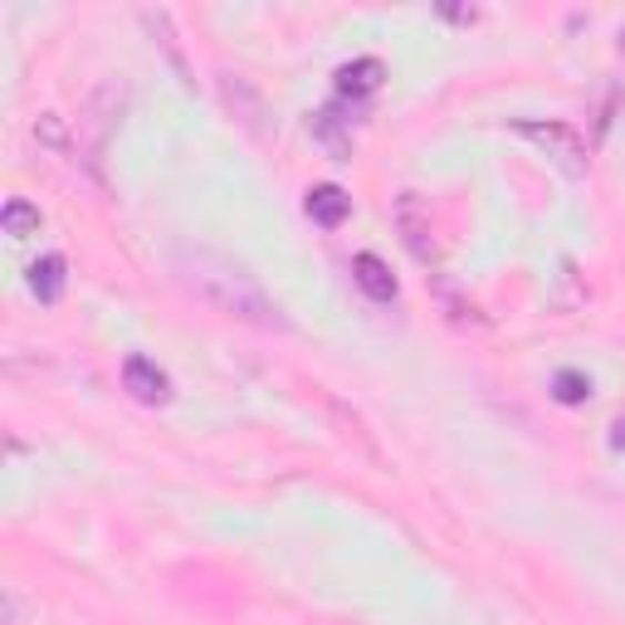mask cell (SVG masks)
Returning <instances> with one entry per match:
<instances>
[{
	"label": "cell",
	"instance_id": "6da1fadb",
	"mask_svg": "<svg viewBox=\"0 0 625 625\" xmlns=\"http://www.w3.org/2000/svg\"><path fill=\"white\" fill-rule=\"evenodd\" d=\"M187 279L195 284V293H201L205 303H215L220 313L244 317V323H254V327H284L279 303L260 289V279L244 274V269L235 260H225V254H205V250L191 254Z\"/></svg>",
	"mask_w": 625,
	"mask_h": 625
},
{
	"label": "cell",
	"instance_id": "7a4b0ae2",
	"mask_svg": "<svg viewBox=\"0 0 625 625\" xmlns=\"http://www.w3.org/2000/svg\"><path fill=\"white\" fill-rule=\"evenodd\" d=\"M513 132L543 147L567 177H586V142L567 128V122H513Z\"/></svg>",
	"mask_w": 625,
	"mask_h": 625
},
{
	"label": "cell",
	"instance_id": "3957f363",
	"mask_svg": "<svg viewBox=\"0 0 625 625\" xmlns=\"http://www.w3.org/2000/svg\"><path fill=\"white\" fill-rule=\"evenodd\" d=\"M396 230H401V240H406V250L415 254V260L435 264L440 244H435V225H431V205H425L415 191L396 195Z\"/></svg>",
	"mask_w": 625,
	"mask_h": 625
},
{
	"label": "cell",
	"instance_id": "277c9868",
	"mask_svg": "<svg viewBox=\"0 0 625 625\" xmlns=\"http://www.w3.org/2000/svg\"><path fill=\"white\" fill-rule=\"evenodd\" d=\"M122 386H128L142 406H167L171 401V382H167V372L152 357H128L122 362Z\"/></svg>",
	"mask_w": 625,
	"mask_h": 625
},
{
	"label": "cell",
	"instance_id": "5b68a950",
	"mask_svg": "<svg viewBox=\"0 0 625 625\" xmlns=\"http://www.w3.org/2000/svg\"><path fill=\"white\" fill-rule=\"evenodd\" d=\"M309 132L333 162H352V132H347V118H337V108H317L309 118Z\"/></svg>",
	"mask_w": 625,
	"mask_h": 625
},
{
	"label": "cell",
	"instance_id": "8992f818",
	"mask_svg": "<svg viewBox=\"0 0 625 625\" xmlns=\"http://www.w3.org/2000/svg\"><path fill=\"white\" fill-rule=\"evenodd\" d=\"M352 279H357V289L366 293V299L396 303V274H391L376 254H357V260H352Z\"/></svg>",
	"mask_w": 625,
	"mask_h": 625
},
{
	"label": "cell",
	"instance_id": "52a82bcc",
	"mask_svg": "<svg viewBox=\"0 0 625 625\" xmlns=\"http://www.w3.org/2000/svg\"><path fill=\"white\" fill-rule=\"evenodd\" d=\"M382 79H386L382 59H352V64L337 69V93L342 98H366V93L382 89Z\"/></svg>",
	"mask_w": 625,
	"mask_h": 625
},
{
	"label": "cell",
	"instance_id": "ba28073f",
	"mask_svg": "<svg viewBox=\"0 0 625 625\" xmlns=\"http://www.w3.org/2000/svg\"><path fill=\"white\" fill-rule=\"evenodd\" d=\"M64 254H44V260H34L30 264V293L40 303H59L64 299V284H69V274H64Z\"/></svg>",
	"mask_w": 625,
	"mask_h": 625
},
{
	"label": "cell",
	"instance_id": "9c48e42d",
	"mask_svg": "<svg viewBox=\"0 0 625 625\" xmlns=\"http://www.w3.org/2000/svg\"><path fill=\"white\" fill-rule=\"evenodd\" d=\"M347 211H352V195L342 191V187H313L309 191V215L323 230H337L342 220H347Z\"/></svg>",
	"mask_w": 625,
	"mask_h": 625
},
{
	"label": "cell",
	"instance_id": "30bf717a",
	"mask_svg": "<svg viewBox=\"0 0 625 625\" xmlns=\"http://www.w3.org/2000/svg\"><path fill=\"white\" fill-rule=\"evenodd\" d=\"M435 279V293H440V303H445V313H450V323H474V327H480L484 323V317H480V309H474V303L470 299H460V289L455 284H450V279L445 274H431Z\"/></svg>",
	"mask_w": 625,
	"mask_h": 625
},
{
	"label": "cell",
	"instance_id": "8fae6325",
	"mask_svg": "<svg viewBox=\"0 0 625 625\" xmlns=\"http://www.w3.org/2000/svg\"><path fill=\"white\" fill-rule=\"evenodd\" d=\"M0 225H6V235H34L40 230V211H34L30 201H6V211H0Z\"/></svg>",
	"mask_w": 625,
	"mask_h": 625
},
{
	"label": "cell",
	"instance_id": "7c38bea8",
	"mask_svg": "<svg viewBox=\"0 0 625 625\" xmlns=\"http://www.w3.org/2000/svg\"><path fill=\"white\" fill-rule=\"evenodd\" d=\"M553 396L562 401V406H582V401L592 396V382H586L582 372H557V382H553Z\"/></svg>",
	"mask_w": 625,
	"mask_h": 625
},
{
	"label": "cell",
	"instance_id": "4fadbf2b",
	"mask_svg": "<svg viewBox=\"0 0 625 625\" xmlns=\"http://www.w3.org/2000/svg\"><path fill=\"white\" fill-rule=\"evenodd\" d=\"M34 138H40L44 147H54V152H69V132H64V118L59 113H44L40 122H34Z\"/></svg>",
	"mask_w": 625,
	"mask_h": 625
},
{
	"label": "cell",
	"instance_id": "5bb4252c",
	"mask_svg": "<svg viewBox=\"0 0 625 625\" xmlns=\"http://www.w3.org/2000/svg\"><path fill=\"white\" fill-rule=\"evenodd\" d=\"M611 445L625 450V415H616V425H611Z\"/></svg>",
	"mask_w": 625,
	"mask_h": 625
},
{
	"label": "cell",
	"instance_id": "9a60e30c",
	"mask_svg": "<svg viewBox=\"0 0 625 625\" xmlns=\"http://www.w3.org/2000/svg\"><path fill=\"white\" fill-rule=\"evenodd\" d=\"M440 10H445L450 20H474V10H464V6H440Z\"/></svg>",
	"mask_w": 625,
	"mask_h": 625
}]
</instances>
